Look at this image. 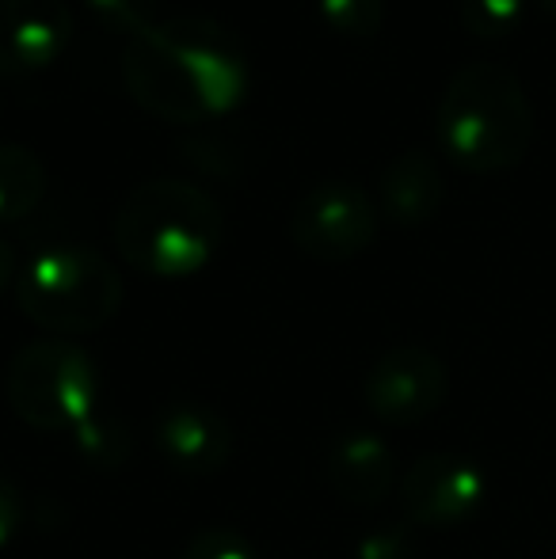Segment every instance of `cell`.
Returning a JSON list of instances; mask_svg holds the SVG:
<instances>
[{
    "label": "cell",
    "instance_id": "6da1fadb",
    "mask_svg": "<svg viewBox=\"0 0 556 559\" xmlns=\"http://www.w3.org/2000/svg\"><path fill=\"white\" fill-rule=\"evenodd\" d=\"M119 66L141 111L179 126L229 115L252 76L240 35L210 15L156 20L127 38Z\"/></svg>",
    "mask_w": 556,
    "mask_h": 559
},
{
    "label": "cell",
    "instance_id": "7a4b0ae2",
    "mask_svg": "<svg viewBox=\"0 0 556 559\" xmlns=\"http://www.w3.org/2000/svg\"><path fill=\"white\" fill-rule=\"evenodd\" d=\"M111 236L134 271L168 282L191 278L222 248L225 214L214 194L187 179H141L115 206Z\"/></svg>",
    "mask_w": 556,
    "mask_h": 559
},
{
    "label": "cell",
    "instance_id": "3957f363",
    "mask_svg": "<svg viewBox=\"0 0 556 559\" xmlns=\"http://www.w3.org/2000/svg\"><path fill=\"white\" fill-rule=\"evenodd\" d=\"M435 138L458 168L476 176L514 168L534 141V104L519 73L484 58L453 69L435 107Z\"/></svg>",
    "mask_w": 556,
    "mask_h": 559
},
{
    "label": "cell",
    "instance_id": "277c9868",
    "mask_svg": "<svg viewBox=\"0 0 556 559\" xmlns=\"http://www.w3.org/2000/svg\"><path fill=\"white\" fill-rule=\"evenodd\" d=\"M15 305L46 335H92L122 309V278L96 248L50 243L20 266Z\"/></svg>",
    "mask_w": 556,
    "mask_h": 559
},
{
    "label": "cell",
    "instance_id": "5b68a950",
    "mask_svg": "<svg viewBox=\"0 0 556 559\" xmlns=\"http://www.w3.org/2000/svg\"><path fill=\"white\" fill-rule=\"evenodd\" d=\"M4 400L15 419L43 435H69L96 415L99 366L73 338L46 335L20 346L4 369Z\"/></svg>",
    "mask_w": 556,
    "mask_h": 559
},
{
    "label": "cell",
    "instance_id": "8992f818",
    "mask_svg": "<svg viewBox=\"0 0 556 559\" xmlns=\"http://www.w3.org/2000/svg\"><path fill=\"white\" fill-rule=\"evenodd\" d=\"M289 240L320 263H343L366 251L378 236V202L347 176L309 183L289 206Z\"/></svg>",
    "mask_w": 556,
    "mask_h": 559
},
{
    "label": "cell",
    "instance_id": "52a82bcc",
    "mask_svg": "<svg viewBox=\"0 0 556 559\" xmlns=\"http://www.w3.org/2000/svg\"><path fill=\"white\" fill-rule=\"evenodd\" d=\"M450 373L435 350L404 343L386 350L363 377L366 412L386 427H416L446 404Z\"/></svg>",
    "mask_w": 556,
    "mask_h": 559
},
{
    "label": "cell",
    "instance_id": "ba28073f",
    "mask_svg": "<svg viewBox=\"0 0 556 559\" xmlns=\"http://www.w3.org/2000/svg\"><path fill=\"white\" fill-rule=\"evenodd\" d=\"M397 495H401V510L412 525L453 530L481 514L484 499H488V476L473 456L427 453L401 476Z\"/></svg>",
    "mask_w": 556,
    "mask_h": 559
},
{
    "label": "cell",
    "instance_id": "9c48e42d",
    "mask_svg": "<svg viewBox=\"0 0 556 559\" xmlns=\"http://www.w3.org/2000/svg\"><path fill=\"white\" fill-rule=\"evenodd\" d=\"M153 445L179 476H214L229 464L237 438L217 407L199 400H171L153 415Z\"/></svg>",
    "mask_w": 556,
    "mask_h": 559
},
{
    "label": "cell",
    "instance_id": "30bf717a",
    "mask_svg": "<svg viewBox=\"0 0 556 559\" xmlns=\"http://www.w3.org/2000/svg\"><path fill=\"white\" fill-rule=\"evenodd\" d=\"M73 38V8L66 0H0V76L43 73Z\"/></svg>",
    "mask_w": 556,
    "mask_h": 559
},
{
    "label": "cell",
    "instance_id": "8fae6325",
    "mask_svg": "<svg viewBox=\"0 0 556 559\" xmlns=\"http://www.w3.org/2000/svg\"><path fill=\"white\" fill-rule=\"evenodd\" d=\"M328 484L347 507H381L397 487V453L374 430H343L328 453Z\"/></svg>",
    "mask_w": 556,
    "mask_h": 559
},
{
    "label": "cell",
    "instance_id": "7c38bea8",
    "mask_svg": "<svg viewBox=\"0 0 556 559\" xmlns=\"http://www.w3.org/2000/svg\"><path fill=\"white\" fill-rule=\"evenodd\" d=\"M442 202H446V176L430 148L409 145L381 168L378 206L397 225L416 228L423 222H430L442 210Z\"/></svg>",
    "mask_w": 556,
    "mask_h": 559
},
{
    "label": "cell",
    "instance_id": "4fadbf2b",
    "mask_svg": "<svg viewBox=\"0 0 556 559\" xmlns=\"http://www.w3.org/2000/svg\"><path fill=\"white\" fill-rule=\"evenodd\" d=\"M46 194V164L20 141H0V225L23 222Z\"/></svg>",
    "mask_w": 556,
    "mask_h": 559
},
{
    "label": "cell",
    "instance_id": "5bb4252c",
    "mask_svg": "<svg viewBox=\"0 0 556 559\" xmlns=\"http://www.w3.org/2000/svg\"><path fill=\"white\" fill-rule=\"evenodd\" d=\"M69 445H73L76 461L88 468H122L134 456V435L122 423L107 419V415H88L69 430Z\"/></svg>",
    "mask_w": 556,
    "mask_h": 559
},
{
    "label": "cell",
    "instance_id": "9a60e30c",
    "mask_svg": "<svg viewBox=\"0 0 556 559\" xmlns=\"http://www.w3.org/2000/svg\"><path fill=\"white\" fill-rule=\"evenodd\" d=\"M317 15L328 31L347 38H370L386 20V0H317Z\"/></svg>",
    "mask_w": 556,
    "mask_h": 559
},
{
    "label": "cell",
    "instance_id": "2e32d148",
    "mask_svg": "<svg viewBox=\"0 0 556 559\" xmlns=\"http://www.w3.org/2000/svg\"><path fill=\"white\" fill-rule=\"evenodd\" d=\"M461 23L476 38H504L527 15V0H458Z\"/></svg>",
    "mask_w": 556,
    "mask_h": 559
},
{
    "label": "cell",
    "instance_id": "e0dca14e",
    "mask_svg": "<svg viewBox=\"0 0 556 559\" xmlns=\"http://www.w3.org/2000/svg\"><path fill=\"white\" fill-rule=\"evenodd\" d=\"M88 15L111 35H138V31L153 27L161 0H84Z\"/></svg>",
    "mask_w": 556,
    "mask_h": 559
},
{
    "label": "cell",
    "instance_id": "ac0fdd59",
    "mask_svg": "<svg viewBox=\"0 0 556 559\" xmlns=\"http://www.w3.org/2000/svg\"><path fill=\"white\" fill-rule=\"evenodd\" d=\"M179 559H260L256 548L248 545L245 533L229 530V525H206L187 540Z\"/></svg>",
    "mask_w": 556,
    "mask_h": 559
},
{
    "label": "cell",
    "instance_id": "d6986e66",
    "mask_svg": "<svg viewBox=\"0 0 556 559\" xmlns=\"http://www.w3.org/2000/svg\"><path fill=\"white\" fill-rule=\"evenodd\" d=\"M358 559H412V537L401 525H386V530H370L355 548Z\"/></svg>",
    "mask_w": 556,
    "mask_h": 559
},
{
    "label": "cell",
    "instance_id": "ffe728a7",
    "mask_svg": "<svg viewBox=\"0 0 556 559\" xmlns=\"http://www.w3.org/2000/svg\"><path fill=\"white\" fill-rule=\"evenodd\" d=\"M23 522H27V502H23V491L8 476H0V552L20 537Z\"/></svg>",
    "mask_w": 556,
    "mask_h": 559
},
{
    "label": "cell",
    "instance_id": "44dd1931",
    "mask_svg": "<svg viewBox=\"0 0 556 559\" xmlns=\"http://www.w3.org/2000/svg\"><path fill=\"white\" fill-rule=\"evenodd\" d=\"M15 274H20V263H15V251H12V243H8L4 236H0V289L12 286Z\"/></svg>",
    "mask_w": 556,
    "mask_h": 559
},
{
    "label": "cell",
    "instance_id": "7402d4cb",
    "mask_svg": "<svg viewBox=\"0 0 556 559\" xmlns=\"http://www.w3.org/2000/svg\"><path fill=\"white\" fill-rule=\"evenodd\" d=\"M537 4H542V8H545V12H549V15H556V0H537Z\"/></svg>",
    "mask_w": 556,
    "mask_h": 559
}]
</instances>
